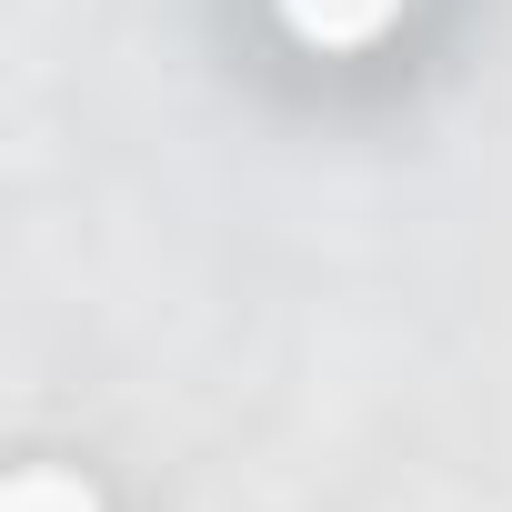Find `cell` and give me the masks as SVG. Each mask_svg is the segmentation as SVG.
<instances>
[{
  "label": "cell",
  "mask_w": 512,
  "mask_h": 512,
  "mask_svg": "<svg viewBox=\"0 0 512 512\" xmlns=\"http://www.w3.org/2000/svg\"><path fill=\"white\" fill-rule=\"evenodd\" d=\"M392 21H402V0H282V31H292L302 51H322V61L372 51Z\"/></svg>",
  "instance_id": "1"
},
{
  "label": "cell",
  "mask_w": 512,
  "mask_h": 512,
  "mask_svg": "<svg viewBox=\"0 0 512 512\" xmlns=\"http://www.w3.org/2000/svg\"><path fill=\"white\" fill-rule=\"evenodd\" d=\"M0 512H101V492H91L81 472H51V462H41V472H21L11 492H0Z\"/></svg>",
  "instance_id": "2"
}]
</instances>
